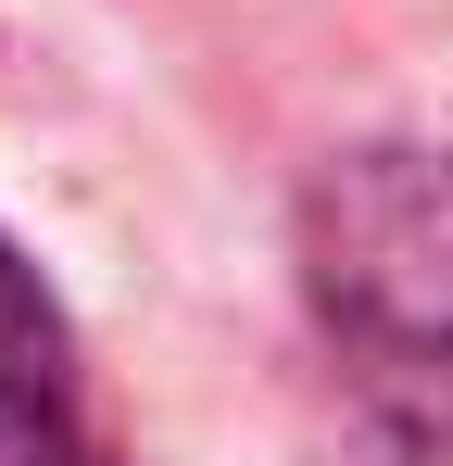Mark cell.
I'll list each match as a JSON object with an SVG mask.
<instances>
[{
    "mask_svg": "<svg viewBox=\"0 0 453 466\" xmlns=\"http://www.w3.org/2000/svg\"><path fill=\"white\" fill-rule=\"evenodd\" d=\"M302 290L403 466H453V152H340L302 189Z\"/></svg>",
    "mask_w": 453,
    "mask_h": 466,
    "instance_id": "obj_1",
    "label": "cell"
},
{
    "mask_svg": "<svg viewBox=\"0 0 453 466\" xmlns=\"http://www.w3.org/2000/svg\"><path fill=\"white\" fill-rule=\"evenodd\" d=\"M0 466H101L76 416V328L13 239H0Z\"/></svg>",
    "mask_w": 453,
    "mask_h": 466,
    "instance_id": "obj_2",
    "label": "cell"
}]
</instances>
